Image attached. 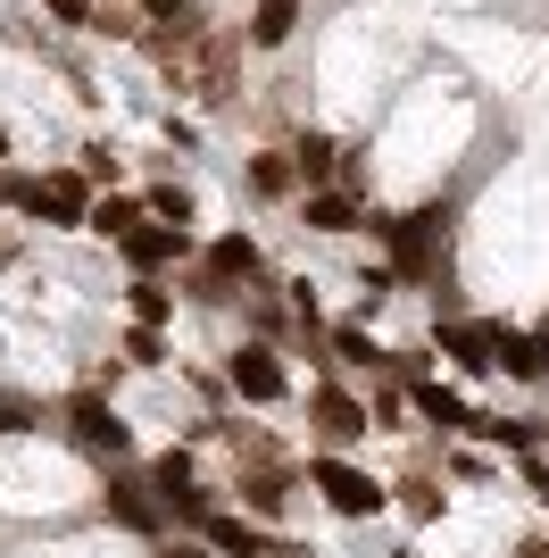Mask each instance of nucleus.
I'll list each match as a JSON object with an SVG mask.
<instances>
[{
  "mask_svg": "<svg viewBox=\"0 0 549 558\" xmlns=\"http://www.w3.org/2000/svg\"><path fill=\"white\" fill-rule=\"evenodd\" d=\"M450 226H457V209L450 201H425V209H408V217H366V233L383 242V267L400 283H425L441 267V251H450Z\"/></svg>",
  "mask_w": 549,
  "mask_h": 558,
  "instance_id": "nucleus-1",
  "label": "nucleus"
},
{
  "mask_svg": "<svg viewBox=\"0 0 549 558\" xmlns=\"http://www.w3.org/2000/svg\"><path fill=\"white\" fill-rule=\"evenodd\" d=\"M308 484H317L325 509L350 517V525H366V517L391 509V484H375V475H366V466H350L342 450H308Z\"/></svg>",
  "mask_w": 549,
  "mask_h": 558,
  "instance_id": "nucleus-2",
  "label": "nucleus"
},
{
  "mask_svg": "<svg viewBox=\"0 0 549 558\" xmlns=\"http://www.w3.org/2000/svg\"><path fill=\"white\" fill-rule=\"evenodd\" d=\"M59 425H68V442L84 450V459H100V466H117L125 450H134V434H125V417H117V400L109 392H75L68 409H59Z\"/></svg>",
  "mask_w": 549,
  "mask_h": 558,
  "instance_id": "nucleus-3",
  "label": "nucleus"
},
{
  "mask_svg": "<svg viewBox=\"0 0 549 558\" xmlns=\"http://www.w3.org/2000/svg\"><path fill=\"white\" fill-rule=\"evenodd\" d=\"M225 384L251 400V409H274V400H292V375H283L274 342H242V350L225 359Z\"/></svg>",
  "mask_w": 549,
  "mask_h": 558,
  "instance_id": "nucleus-4",
  "label": "nucleus"
},
{
  "mask_svg": "<svg viewBox=\"0 0 549 558\" xmlns=\"http://www.w3.org/2000/svg\"><path fill=\"white\" fill-rule=\"evenodd\" d=\"M308 425H317L325 450H350V442H366V434H375L366 400H350L342 384H317V392H308Z\"/></svg>",
  "mask_w": 549,
  "mask_h": 558,
  "instance_id": "nucleus-5",
  "label": "nucleus"
},
{
  "mask_svg": "<svg viewBox=\"0 0 549 558\" xmlns=\"http://www.w3.org/2000/svg\"><path fill=\"white\" fill-rule=\"evenodd\" d=\"M292 484H300L292 459H242V517H251V525H274V517L292 509Z\"/></svg>",
  "mask_w": 549,
  "mask_h": 558,
  "instance_id": "nucleus-6",
  "label": "nucleus"
},
{
  "mask_svg": "<svg viewBox=\"0 0 549 558\" xmlns=\"http://www.w3.org/2000/svg\"><path fill=\"white\" fill-rule=\"evenodd\" d=\"M283 159H292L300 192H317V184H333V175L350 167V150H342V134H325V125H300V134L283 142Z\"/></svg>",
  "mask_w": 549,
  "mask_h": 558,
  "instance_id": "nucleus-7",
  "label": "nucleus"
},
{
  "mask_svg": "<svg viewBox=\"0 0 549 558\" xmlns=\"http://www.w3.org/2000/svg\"><path fill=\"white\" fill-rule=\"evenodd\" d=\"M117 251H125V267H134V276H167V267H183V258H192V233H183V226H150V217H142Z\"/></svg>",
  "mask_w": 549,
  "mask_h": 558,
  "instance_id": "nucleus-8",
  "label": "nucleus"
},
{
  "mask_svg": "<svg viewBox=\"0 0 549 558\" xmlns=\"http://www.w3.org/2000/svg\"><path fill=\"white\" fill-rule=\"evenodd\" d=\"M200 276L225 283V292H251V283H267V258H258L251 233H217V242H208V258H200Z\"/></svg>",
  "mask_w": 549,
  "mask_h": 558,
  "instance_id": "nucleus-9",
  "label": "nucleus"
},
{
  "mask_svg": "<svg viewBox=\"0 0 549 558\" xmlns=\"http://www.w3.org/2000/svg\"><path fill=\"white\" fill-rule=\"evenodd\" d=\"M434 342H441V359H457L466 375H491L500 326H491V317H441V326H434Z\"/></svg>",
  "mask_w": 549,
  "mask_h": 558,
  "instance_id": "nucleus-10",
  "label": "nucleus"
},
{
  "mask_svg": "<svg viewBox=\"0 0 549 558\" xmlns=\"http://www.w3.org/2000/svg\"><path fill=\"white\" fill-rule=\"evenodd\" d=\"M300 226L308 233H366V209L350 184H317V192H300Z\"/></svg>",
  "mask_w": 549,
  "mask_h": 558,
  "instance_id": "nucleus-11",
  "label": "nucleus"
},
{
  "mask_svg": "<svg viewBox=\"0 0 549 558\" xmlns=\"http://www.w3.org/2000/svg\"><path fill=\"white\" fill-rule=\"evenodd\" d=\"M200 542L217 558H267L274 542H267V525H251V517H225V509H208L200 517Z\"/></svg>",
  "mask_w": 549,
  "mask_h": 558,
  "instance_id": "nucleus-12",
  "label": "nucleus"
},
{
  "mask_svg": "<svg viewBox=\"0 0 549 558\" xmlns=\"http://www.w3.org/2000/svg\"><path fill=\"white\" fill-rule=\"evenodd\" d=\"M491 375H516V384H549V342H541V333H516V326H500Z\"/></svg>",
  "mask_w": 549,
  "mask_h": 558,
  "instance_id": "nucleus-13",
  "label": "nucleus"
},
{
  "mask_svg": "<svg viewBox=\"0 0 549 558\" xmlns=\"http://www.w3.org/2000/svg\"><path fill=\"white\" fill-rule=\"evenodd\" d=\"M408 409L434 425V434H466V417H475V409H466L450 384H434V375H408Z\"/></svg>",
  "mask_w": 549,
  "mask_h": 558,
  "instance_id": "nucleus-14",
  "label": "nucleus"
},
{
  "mask_svg": "<svg viewBox=\"0 0 549 558\" xmlns=\"http://www.w3.org/2000/svg\"><path fill=\"white\" fill-rule=\"evenodd\" d=\"M84 209H91V184H84V175H75V167H59V175H42V217H50V226L84 233Z\"/></svg>",
  "mask_w": 549,
  "mask_h": 558,
  "instance_id": "nucleus-15",
  "label": "nucleus"
},
{
  "mask_svg": "<svg viewBox=\"0 0 549 558\" xmlns=\"http://www.w3.org/2000/svg\"><path fill=\"white\" fill-rule=\"evenodd\" d=\"M100 500H109V517H117V525H134V534H159V525H167L159 500H150V484H125V475H109V492H100Z\"/></svg>",
  "mask_w": 549,
  "mask_h": 558,
  "instance_id": "nucleus-16",
  "label": "nucleus"
},
{
  "mask_svg": "<svg viewBox=\"0 0 549 558\" xmlns=\"http://www.w3.org/2000/svg\"><path fill=\"white\" fill-rule=\"evenodd\" d=\"M134 226H142V201H134V192H91L84 233H100V242H125Z\"/></svg>",
  "mask_w": 549,
  "mask_h": 558,
  "instance_id": "nucleus-17",
  "label": "nucleus"
},
{
  "mask_svg": "<svg viewBox=\"0 0 549 558\" xmlns=\"http://www.w3.org/2000/svg\"><path fill=\"white\" fill-rule=\"evenodd\" d=\"M300 17H308V0H258L251 9V50H283L300 34Z\"/></svg>",
  "mask_w": 549,
  "mask_h": 558,
  "instance_id": "nucleus-18",
  "label": "nucleus"
},
{
  "mask_svg": "<svg viewBox=\"0 0 549 558\" xmlns=\"http://www.w3.org/2000/svg\"><path fill=\"white\" fill-rule=\"evenodd\" d=\"M325 350L342 359V367H358V375H375V367H391V350L375 342L366 326H325Z\"/></svg>",
  "mask_w": 549,
  "mask_h": 558,
  "instance_id": "nucleus-19",
  "label": "nucleus"
},
{
  "mask_svg": "<svg viewBox=\"0 0 549 558\" xmlns=\"http://www.w3.org/2000/svg\"><path fill=\"white\" fill-rule=\"evenodd\" d=\"M242 175H251L258 201H292V192H300V175H292V159H283V150H251V167H242Z\"/></svg>",
  "mask_w": 549,
  "mask_h": 558,
  "instance_id": "nucleus-20",
  "label": "nucleus"
},
{
  "mask_svg": "<svg viewBox=\"0 0 549 558\" xmlns=\"http://www.w3.org/2000/svg\"><path fill=\"white\" fill-rule=\"evenodd\" d=\"M200 484V475H192V450H159V459H150V500H159V517H167V500H175V492H192Z\"/></svg>",
  "mask_w": 549,
  "mask_h": 558,
  "instance_id": "nucleus-21",
  "label": "nucleus"
},
{
  "mask_svg": "<svg viewBox=\"0 0 549 558\" xmlns=\"http://www.w3.org/2000/svg\"><path fill=\"white\" fill-rule=\"evenodd\" d=\"M125 308H134V326H159V333H167V317H175V292H167L159 276H134V283H125Z\"/></svg>",
  "mask_w": 549,
  "mask_h": 558,
  "instance_id": "nucleus-22",
  "label": "nucleus"
},
{
  "mask_svg": "<svg viewBox=\"0 0 549 558\" xmlns=\"http://www.w3.org/2000/svg\"><path fill=\"white\" fill-rule=\"evenodd\" d=\"M142 217H150V226H183V233H192V192H183V184H150V192H142Z\"/></svg>",
  "mask_w": 549,
  "mask_h": 558,
  "instance_id": "nucleus-23",
  "label": "nucleus"
},
{
  "mask_svg": "<svg viewBox=\"0 0 549 558\" xmlns=\"http://www.w3.org/2000/svg\"><path fill=\"white\" fill-rule=\"evenodd\" d=\"M391 492H400V509H408V517H416V525H434V517H441V509H450V492H441V484H434V475H408V484H391Z\"/></svg>",
  "mask_w": 549,
  "mask_h": 558,
  "instance_id": "nucleus-24",
  "label": "nucleus"
},
{
  "mask_svg": "<svg viewBox=\"0 0 549 558\" xmlns=\"http://www.w3.org/2000/svg\"><path fill=\"white\" fill-rule=\"evenodd\" d=\"M0 209L42 217V175H17V167H0Z\"/></svg>",
  "mask_w": 549,
  "mask_h": 558,
  "instance_id": "nucleus-25",
  "label": "nucleus"
},
{
  "mask_svg": "<svg viewBox=\"0 0 549 558\" xmlns=\"http://www.w3.org/2000/svg\"><path fill=\"white\" fill-rule=\"evenodd\" d=\"M91 34H100V43H142V17H134V9H109V0H100V9H91Z\"/></svg>",
  "mask_w": 549,
  "mask_h": 558,
  "instance_id": "nucleus-26",
  "label": "nucleus"
},
{
  "mask_svg": "<svg viewBox=\"0 0 549 558\" xmlns=\"http://www.w3.org/2000/svg\"><path fill=\"white\" fill-rule=\"evenodd\" d=\"M125 367H167V333L159 326H134V333H125Z\"/></svg>",
  "mask_w": 549,
  "mask_h": 558,
  "instance_id": "nucleus-27",
  "label": "nucleus"
},
{
  "mask_svg": "<svg viewBox=\"0 0 549 558\" xmlns=\"http://www.w3.org/2000/svg\"><path fill=\"white\" fill-rule=\"evenodd\" d=\"M75 175H84V184H117V175H125V159H117L109 142H84V167H75Z\"/></svg>",
  "mask_w": 549,
  "mask_h": 558,
  "instance_id": "nucleus-28",
  "label": "nucleus"
},
{
  "mask_svg": "<svg viewBox=\"0 0 549 558\" xmlns=\"http://www.w3.org/2000/svg\"><path fill=\"white\" fill-rule=\"evenodd\" d=\"M366 417H375V425H391V434H400V417H408V400H400V392H391V384H383V392H375V409H366Z\"/></svg>",
  "mask_w": 549,
  "mask_h": 558,
  "instance_id": "nucleus-29",
  "label": "nucleus"
},
{
  "mask_svg": "<svg viewBox=\"0 0 549 558\" xmlns=\"http://www.w3.org/2000/svg\"><path fill=\"white\" fill-rule=\"evenodd\" d=\"M183 9H192V0H134V17H142V25H175Z\"/></svg>",
  "mask_w": 549,
  "mask_h": 558,
  "instance_id": "nucleus-30",
  "label": "nucleus"
},
{
  "mask_svg": "<svg viewBox=\"0 0 549 558\" xmlns=\"http://www.w3.org/2000/svg\"><path fill=\"white\" fill-rule=\"evenodd\" d=\"M59 25H75V34H91V0H42Z\"/></svg>",
  "mask_w": 549,
  "mask_h": 558,
  "instance_id": "nucleus-31",
  "label": "nucleus"
},
{
  "mask_svg": "<svg viewBox=\"0 0 549 558\" xmlns=\"http://www.w3.org/2000/svg\"><path fill=\"white\" fill-rule=\"evenodd\" d=\"M525 484L541 492V509H549V466H541V459H525Z\"/></svg>",
  "mask_w": 549,
  "mask_h": 558,
  "instance_id": "nucleus-32",
  "label": "nucleus"
},
{
  "mask_svg": "<svg viewBox=\"0 0 549 558\" xmlns=\"http://www.w3.org/2000/svg\"><path fill=\"white\" fill-rule=\"evenodd\" d=\"M516 558H549V534H533V542H516Z\"/></svg>",
  "mask_w": 549,
  "mask_h": 558,
  "instance_id": "nucleus-33",
  "label": "nucleus"
},
{
  "mask_svg": "<svg viewBox=\"0 0 549 558\" xmlns=\"http://www.w3.org/2000/svg\"><path fill=\"white\" fill-rule=\"evenodd\" d=\"M0 167H9V125H0Z\"/></svg>",
  "mask_w": 549,
  "mask_h": 558,
  "instance_id": "nucleus-34",
  "label": "nucleus"
},
{
  "mask_svg": "<svg viewBox=\"0 0 549 558\" xmlns=\"http://www.w3.org/2000/svg\"><path fill=\"white\" fill-rule=\"evenodd\" d=\"M167 558H208V550H167Z\"/></svg>",
  "mask_w": 549,
  "mask_h": 558,
  "instance_id": "nucleus-35",
  "label": "nucleus"
},
{
  "mask_svg": "<svg viewBox=\"0 0 549 558\" xmlns=\"http://www.w3.org/2000/svg\"><path fill=\"white\" fill-rule=\"evenodd\" d=\"M267 558H300V550H267Z\"/></svg>",
  "mask_w": 549,
  "mask_h": 558,
  "instance_id": "nucleus-36",
  "label": "nucleus"
},
{
  "mask_svg": "<svg viewBox=\"0 0 549 558\" xmlns=\"http://www.w3.org/2000/svg\"><path fill=\"white\" fill-rule=\"evenodd\" d=\"M391 558H416V550H391Z\"/></svg>",
  "mask_w": 549,
  "mask_h": 558,
  "instance_id": "nucleus-37",
  "label": "nucleus"
},
{
  "mask_svg": "<svg viewBox=\"0 0 549 558\" xmlns=\"http://www.w3.org/2000/svg\"><path fill=\"white\" fill-rule=\"evenodd\" d=\"M541 342H549V326H541Z\"/></svg>",
  "mask_w": 549,
  "mask_h": 558,
  "instance_id": "nucleus-38",
  "label": "nucleus"
}]
</instances>
